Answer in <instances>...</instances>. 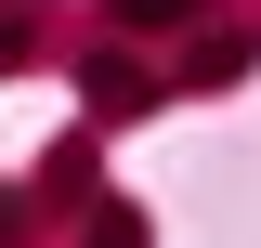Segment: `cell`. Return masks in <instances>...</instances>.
Wrapping results in <instances>:
<instances>
[{"instance_id": "cell-1", "label": "cell", "mask_w": 261, "mask_h": 248, "mask_svg": "<svg viewBox=\"0 0 261 248\" xmlns=\"http://www.w3.org/2000/svg\"><path fill=\"white\" fill-rule=\"evenodd\" d=\"M118 13H130V27H170V13H196V0H118Z\"/></svg>"}]
</instances>
